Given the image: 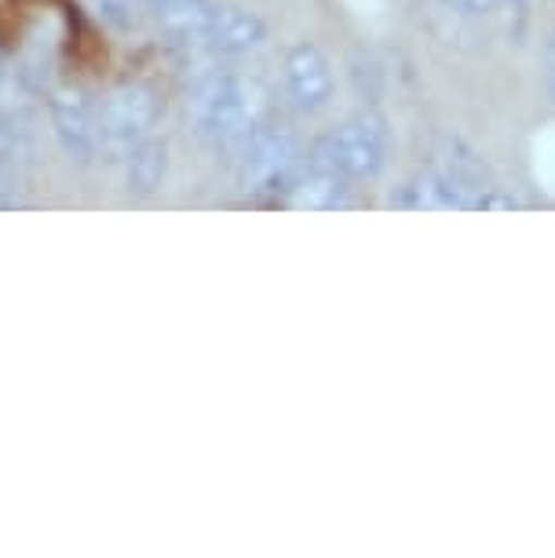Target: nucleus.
<instances>
[{"label":"nucleus","mask_w":555,"mask_h":558,"mask_svg":"<svg viewBox=\"0 0 555 558\" xmlns=\"http://www.w3.org/2000/svg\"><path fill=\"white\" fill-rule=\"evenodd\" d=\"M186 118L208 150L230 154L238 161L249 140L270 121V96L264 81L249 77V73L208 66L194 73L191 81Z\"/></svg>","instance_id":"nucleus-1"},{"label":"nucleus","mask_w":555,"mask_h":558,"mask_svg":"<svg viewBox=\"0 0 555 558\" xmlns=\"http://www.w3.org/2000/svg\"><path fill=\"white\" fill-rule=\"evenodd\" d=\"M303 146L286 124L267 121L249 146L238 157V186L249 197H281L292 191L300 168H303Z\"/></svg>","instance_id":"nucleus-2"},{"label":"nucleus","mask_w":555,"mask_h":558,"mask_svg":"<svg viewBox=\"0 0 555 558\" xmlns=\"http://www.w3.org/2000/svg\"><path fill=\"white\" fill-rule=\"evenodd\" d=\"M157 96L146 84H118L99 107V154L121 165L135 146L154 135Z\"/></svg>","instance_id":"nucleus-3"},{"label":"nucleus","mask_w":555,"mask_h":558,"mask_svg":"<svg viewBox=\"0 0 555 558\" xmlns=\"http://www.w3.org/2000/svg\"><path fill=\"white\" fill-rule=\"evenodd\" d=\"M329 150L337 157V165L343 168V175L351 179H376L387 168L391 157V129L387 118L376 110H359L340 124L337 132L326 135Z\"/></svg>","instance_id":"nucleus-4"},{"label":"nucleus","mask_w":555,"mask_h":558,"mask_svg":"<svg viewBox=\"0 0 555 558\" xmlns=\"http://www.w3.org/2000/svg\"><path fill=\"white\" fill-rule=\"evenodd\" d=\"M286 202L303 213H337L351 202V179L343 175L337 157L329 150V140H314V146L303 154V168L286 194Z\"/></svg>","instance_id":"nucleus-5"},{"label":"nucleus","mask_w":555,"mask_h":558,"mask_svg":"<svg viewBox=\"0 0 555 558\" xmlns=\"http://www.w3.org/2000/svg\"><path fill=\"white\" fill-rule=\"evenodd\" d=\"M51 129L62 146V154L77 165H88L99 157V110L81 88H59L48 99Z\"/></svg>","instance_id":"nucleus-6"},{"label":"nucleus","mask_w":555,"mask_h":558,"mask_svg":"<svg viewBox=\"0 0 555 558\" xmlns=\"http://www.w3.org/2000/svg\"><path fill=\"white\" fill-rule=\"evenodd\" d=\"M286 92L292 107L303 113H318L329 107L333 92H337V77H333V62L318 45L300 40L286 56Z\"/></svg>","instance_id":"nucleus-7"},{"label":"nucleus","mask_w":555,"mask_h":558,"mask_svg":"<svg viewBox=\"0 0 555 558\" xmlns=\"http://www.w3.org/2000/svg\"><path fill=\"white\" fill-rule=\"evenodd\" d=\"M219 0H165L154 8V26L176 48H205Z\"/></svg>","instance_id":"nucleus-8"},{"label":"nucleus","mask_w":555,"mask_h":558,"mask_svg":"<svg viewBox=\"0 0 555 558\" xmlns=\"http://www.w3.org/2000/svg\"><path fill=\"white\" fill-rule=\"evenodd\" d=\"M264 45H267V23H264V19H260L253 8L219 0V12H216L213 29H208L205 51L230 59V56H249V51H256Z\"/></svg>","instance_id":"nucleus-9"},{"label":"nucleus","mask_w":555,"mask_h":558,"mask_svg":"<svg viewBox=\"0 0 555 558\" xmlns=\"http://www.w3.org/2000/svg\"><path fill=\"white\" fill-rule=\"evenodd\" d=\"M391 205L410 208V213H424V208L427 213H449V208H471V197L438 168H427V172L406 179L399 194H391Z\"/></svg>","instance_id":"nucleus-10"},{"label":"nucleus","mask_w":555,"mask_h":558,"mask_svg":"<svg viewBox=\"0 0 555 558\" xmlns=\"http://www.w3.org/2000/svg\"><path fill=\"white\" fill-rule=\"evenodd\" d=\"M121 165H124V191L132 197H150L161 191L165 175H169V146H165V140L150 135Z\"/></svg>","instance_id":"nucleus-11"},{"label":"nucleus","mask_w":555,"mask_h":558,"mask_svg":"<svg viewBox=\"0 0 555 558\" xmlns=\"http://www.w3.org/2000/svg\"><path fill=\"white\" fill-rule=\"evenodd\" d=\"M143 0H92V8H96V15L102 19L107 26L113 29H124L132 23L135 8H140Z\"/></svg>","instance_id":"nucleus-12"},{"label":"nucleus","mask_w":555,"mask_h":558,"mask_svg":"<svg viewBox=\"0 0 555 558\" xmlns=\"http://www.w3.org/2000/svg\"><path fill=\"white\" fill-rule=\"evenodd\" d=\"M0 161H4V165H12V168H15V161H23V146H19L15 132L8 129L4 113H0Z\"/></svg>","instance_id":"nucleus-13"},{"label":"nucleus","mask_w":555,"mask_h":558,"mask_svg":"<svg viewBox=\"0 0 555 558\" xmlns=\"http://www.w3.org/2000/svg\"><path fill=\"white\" fill-rule=\"evenodd\" d=\"M544 88H548V99L555 102V29L548 34V45H544Z\"/></svg>","instance_id":"nucleus-14"},{"label":"nucleus","mask_w":555,"mask_h":558,"mask_svg":"<svg viewBox=\"0 0 555 558\" xmlns=\"http://www.w3.org/2000/svg\"><path fill=\"white\" fill-rule=\"evenodd\" d=\"M449 8H457V12H486L490 0H446Z\"/></svg>","instance_id":"nucleus-15"},{"label":"nucleus","mask_w":555,"mask_h":558,"mask_svg":"<svg viewBox=\"0 0 555 558\" xmlns=\"http://www.w3.org/2000/svg\"><path fill=\"white\" fill-rule=\"evenodd\" d=\"M8 191H12V165L0 161V194H8Z\"/></svg>","instance_id":"nucleus-16"},{"label":"nucleus","mask_w":555,"mask_h":558,"mask_svg":"<svg viewBox=\"0 0 555 558\" xmlns=\"http://www.w3.org/2000/svg\"><path fill=\"white\" fill-rule=\"evenodd\" d=\"M143 4H150V8H157V4H165V0H143Z\"/></svg>","instance_id":"nucleus-17"}]
</instances>
